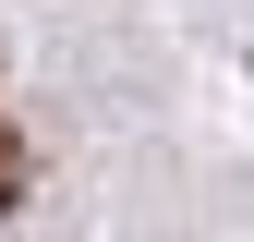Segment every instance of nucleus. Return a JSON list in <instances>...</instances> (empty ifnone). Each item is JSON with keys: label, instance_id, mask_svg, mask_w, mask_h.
<instances>
[{"label": "nucleus", "instance_id": "1", "mask_svg": "<svg viewBox=\"0 0 254 242\" xmlns=\"http://www.w3.org/2000/svg\"><path fill=\"white\" fill-rule=\"evenodd\" d=\"M12 206H24V133L0 121V218H12Z\"/></svg>", "mask_w": 254, "mask_h": 242}]
</instances>
